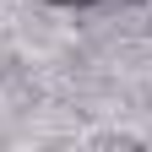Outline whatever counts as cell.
<instances>
[{"label": "cell", "instance_id": "6da1fadb", "mask_svg": "<svg viewBox=\"0 0 152 152\" xmlns=\"http://www.w3.org/2000/svg\"><path fill=\"white\" fill-rule=\"evenodd\" d=\"M49 6H98V0H49Z\"/></svg>", "mask_w": 152, "mask_h": 152}]
</instances>
